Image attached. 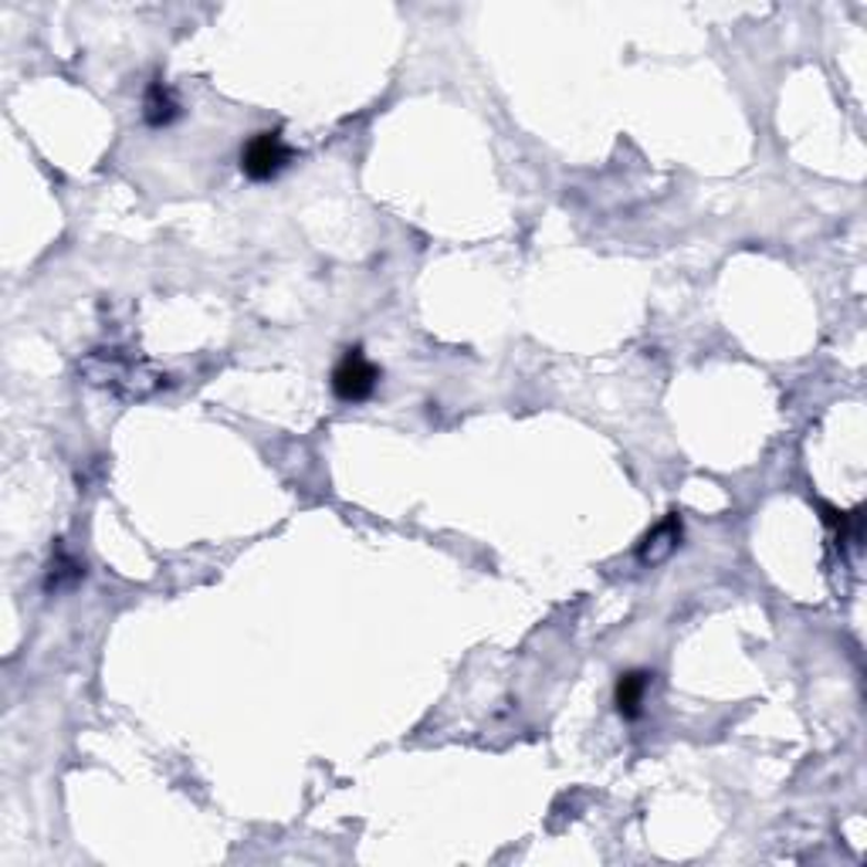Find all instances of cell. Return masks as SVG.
Returning a JSON list of instances; mask_svg holds the SVG:
<instances>
[{"mask_svg": "<svg viewBox=\"0 0 867 867\" xmlns=\"http://www.w3.org/2000/svg\"><path fill=\"white\" fill-rule=\"evenodd\" d=\"M380 383V367L367 357L360 346H352L342 352V360L333 370V393L342 404H363L373 397V390Z\"/></svg>", "mask_w": 867, "mask_h": 867, "instance_id": "3", "label": "cell"}, {"mask_svg": "<svg viewBox=\"0 0 867 867\" xmlns=\"http://www.w3.org/2000/svg\"><path fill=\"white\" fill-rule=\"evenodd\" d=\"M86 376L95 383V386H105L112 393H123V397H143V393H149V386H143V380H153L149 373L139 370V363L130 357V352H92V357L86 360Z\"/></svg>", "mask_w": 867, "mask_h": 867, "instance_id": "1", "label": "cell"}, {"mask_svg": "<svg viewBox=\"0 0 867 867\" xmlns=\"http://www.w3.org/2000/svg\"><path fill=\"white\" fill-rule=\"evenodd\" d=\"M678 545H682V516H678V511H672V516H664V519L644 536V542H641V549H638V556H641L644 566H657V563H664L667 556H672Z\"/></svg>", "mask_w": 867, "mask_h": 867, "instance_id": "4", "label": "cell"}, {"mask_svg": "<svg viewBox=\"0 0 867 867\" xmlns=\"http://www.w3.org/2000/svg\"><path fill=\"white\" fill-rule=\"evenodd\" d=\"M651 688V672H623L613 688V705L623 719H641L644 712V695Z\"/></svg>", "mask_w": 867, "mask_h": 867, "instance_id": "6", "label": "cell"}, {"mask_svg": "<svg viewBox=\"0 0 867 867\" xmlns=\"http://www.w3.org/2000/svg\"><path fill=\"white\" fill-rule=\"evenodd\" d=\"M82 576H86L82 563H75L68 553H58L55 563H52V579H48V586H52V589H61L65 583H75V579H82Z\"/></svg>", "mask_w": 867, "mask_h": 867, "instance_id": "7", "label": "cell"}, {"mask_svg": "<svg viewBox=\"0 0 867 867\" xmlns=\"http://www.w3.org/2000/svg\"><path fill=\"white\" fill-rule=\"evenodd\" d=\"M180 112H183V105H180V99H177V92L170 86L153 82L146 89V95H143V120H146V126L164 130V126L180 120Z\"/></svg>", "mask_w": 867, "mask_h": 867, "instance_id": "5", "label": "cell"}, {"mask_svg": "<svg viewBox=\"0 0 867 867\" xmlns=\"http://www.w3.org/2000/svg\"><path fill=\"white\" fill-rule=\"evenodd\" d=\"M295 160V149L285 143V136L279 130H264L255 133L245 146H241V173L255 183H268L279 177L289 164Z\"/></svg>", "mask_w": 867, "mask_h": 867, "instance_id": "2", "label": "cell"}]
</instances>
